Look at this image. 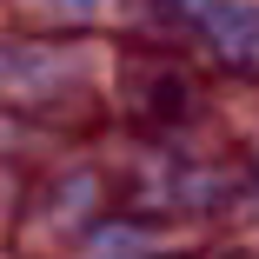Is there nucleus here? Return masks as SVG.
Masks as SVG:
<instances>
[{"label":"nucleus","instance_id":"f257e3e1","mask_svg":"<svg viewBox=\"0 0 259 259\" xmlns=\"http://www.w3.org/2000/svg\"><path fill=\"white\" fill-rule=\"evenodd\" d=\"M193 27L220 47L226 60L259 67V0H193Z\"/></svg>","mask_w":259,"mask_h":259},{"label":"nucleus","instance_id":"f03ea898","mask_svg":"<svg viewBox=\"0 0 259 259\" xmlns=\"http://www.w3.org/2000/svg\"><path fill=\"white\" fill-rule=\"evenodd\" d=\"M140 100H146L153 113H173V120H186V113H193V87H186L180 73H153Z\"/></svg>","mask_w":259,"mask_h":259}]
</instances>
